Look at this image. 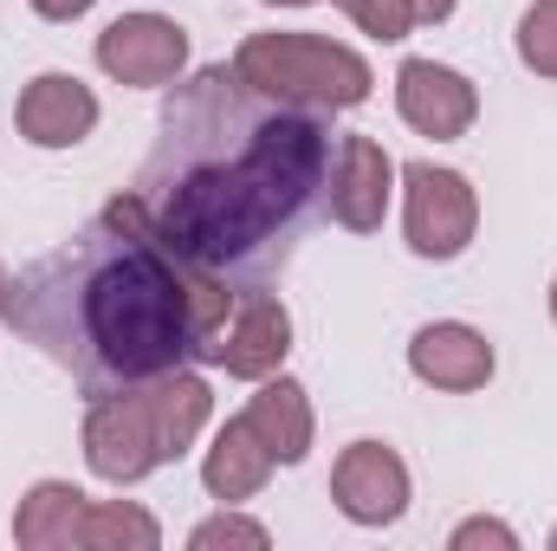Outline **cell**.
<instances>
[{
    "instance_id": "cell-2",
    "label": "cell",
    "mask_w": 557,
    "mask_h": 551,
    "mask_svg": "<svg viewBox=\"0 0 557 551\" xmlns=\"http://www.w3.org/2000/svg\"><path fill=\"white\" fill-rule=\"evenodd\" d=\"M234 298V285L182 267L156 241L137 195H117L98 221L13 279L7 331L72 370L85 396H111L195 357L208 364Z\"/></svg>"
},
{
    "instance_id": "cell-8",
    "label": "cell",
    "mask_w": 557,
    "mask_h": 551,
    "mask_svg": "<svg viewBox=\"0 0 557 551\" xmlns=\"http://www.w3.org/2000/svg\"><path fill=\"white\" fill-rule=\"evenodd\" d=\"M98 65L117 85H143V91L175 85L188 65V33L169 13H124L98 33Z\"/></svg>"
},
{
    "instance_id": "cell-3",
    "label": "cell",
    "mask_w": 557,
    "mask_h": 551,
    "mask_svg": "<svg viewBox=\"0 0 557 551\" xmlns=\"http://www.w3.org/2000/svg\"><path fill=\"white\" fill-rule=\"evenodd\" d=\"M208 415H214V396L188 364L149 377L137 390L91 396V409H85V461H91L98 480L137 487L143 474H156V467H169V461H182L195 448Z\"/></svg>"
},
{
    "instance_id": "cell-7",
    "label": "cell",
    "mask_w": 557,
    "mask_h": 551,
    "mask_svg": "<svg viewBox=\"0 0 557 551\" xmlns=\"http://www.w3.org/2000/svg\"><path fill=\"white\" fill-rule=\"evenodd\" d=\"M331 500L350 526H396L409 513V467L389 441H350L331 467Z\"/></svg>"
},
{
    "instance_id": "cell-21",
    "label": "cell",
    "mask_w": 557,
    "mask_h": 551,
    "mask_svg": "<svg viewBox=\"0 0 557 551\" xmlns=\"http://www.w3.org/2000/svg\"><path fill=\"white\" fill-rule=\"evenodd\" d=\"M91 7H98V0H33V13H39V20H59V26H65V20H85Z\"/></svg>"
},
{
    "instance_id": "cell-4",
    "label": "cell",
    "mask_w": 557,
    "mask_h": 551,
    "mask_svg": "<svg viewBox=\"0 0 557 551\" xmlns=\"http://www.w3.org/2000/svg\"><path fill=\"white\" fill-rule=\"evenodd\" d=\"M234 78L285 111H311V118L357 111L376 85L363 52L318 39V33H247L234 52Z\"/></svg>"
},
{
    "instance_id": "cell-15",
    "label": "cell",
    "mask_w": 557,
    "mask_h": 551,
    "mask_svg": "<svg viewBox=\"0 0 557 551\" xmlns=\"http://www.w3.org/2000/svg\"><path fill=\"white\" fill-rule=\"evenodd\" d=\"M78 519H85V493L72 480H39L13 513V539L26 551H65L78 546Z\"/></svg>"
},
{
    "instance_id": "cell-17",
    "label": "cell",
    "mask_w": 557,
    "mask_h": 551,
    "mask_svg": "<svg viewBox=\"0 0 557 551\" xmlns=\"http://www.w3.org/2000/svg\"><path fill=\"white\" fill-rule=\"evenodd\" d=\"M370 39H409L416 26H434V20H447L454 13V0H337Z\"/></svg>"
},
{
    "instance_id": "cell-13",
    "label": "cell",
    "mask_w": 557,
    "mask_h": 551,
    "mask_svg": "<svg viewBox=\"0 0 557 551\" xmlns=\"http://www.w3.org/2000/svg\"><path fill=\"white\" fill-rule=\"evenodd\" d=\"M273 448L253 434V421L247 415H234L221 434H214V448H208V461H201V487L221 500V506H240V500H253L267 480H273Z\"/></svg>"
},
{
    "instance_id": "cell-9",
    "label": "cell",
    "mask_w": 557,
    "mask_h": 551,
    "mask_svg": "<svg viewBox=\"0 0 557 551\" xmlns=\"http://www.w3.org/2000/svg\"><path fill=\"white\" fill-rule=\"evenodd\" d=\"M396 111H403L409 131H421V137H434V143H454V137L473 131L480 91H473V78L454 72V65L403 59V72H396Z\"/></svg>"
},
{
    "instance_id": "cell-5",
    "label": "cell",
    "mask_w": 557,
    "mask_h": 551,
    "mask_svg": "<svg viewBox=\"0 0 557 551\" xmlns=\"http://www.w3.org/2000/svg\"><path fill=\"white\" fill-rule=\"evenodd\" d=\"M403 234L421 260H460L480 234L473 182L441 162H409L403 169Z\"/></svg>"
},
{
    "instance_id": "cell-12",
    "label": "cell",
    "mask_w": 557,
    "mask_h": 551,
    "mask_svg": "<svg viewBox=\"0 0 557 551\" xmlns=\"http://www.w3.org/2000/svg\"><path fill=\"white\" fill-rule=\"evenodd\" d=\"M409 370H416L428 390H454V396H467V390H486V383H493V344H486L473 325L441 318V325H421L416 331V344H409Z\"/></svg>"
},
{
    "instance_id": "cell-23",
    "label": "cell",
    "mask_w": 557,
    "mask_h": 551,
    "mask_svg": "<svg viewBox=\"0 0 557 551\" xmlns=\"http://www.w3.org/2000/svg\"><path fill=\"white\" fill-rule=\"evenodd\" d=\"M267 7H311V0H267Z\"/></svg>"
},
{
    "instance_id": "cell-22",
    "label": "cell",
    "mask_w": 557,
    "mask_h": 551,
    "mask_svg": "<svg viewBox=\"0 0 557 551\" xmlns=\"http://www.w3.org/2000/svg\"><path fill=\"white\" fill-rule=\"evenodd\" d=\"M7 292H13V279H7V267H0V318H7Z\"/></svg>"
},
{
    "instance_id": "cell-10",
    "label": "cell",
    "mask_w": 557,
    "mask_h": 551,
    "mask_svg": "<svg viewBox=\"0 0 557 551\" xmlns=\"http://www.w3.org/2000/svg\"><path fill=\"white\" fill-rule=\"evenodd\" d=\"M389 182H396V162L376 137H337L331 149V195H324V215L350 234H376L383 215H389Z\"/></svg>"
},
{
    "instance_id": "cell-11",
    "label": "cell",
    "mask_w": 557,
    "mask_h": 551,
    "mask_svg": "<svg viewBox=\"0 0 557 551\" xmlns=\"http://www.w3.org/2000/svg\"><path fill=\"white\" fill-rule=\"evenodd\" d=\"M13 124L33 149H72L98 131V98L72 72H39L13 105Z\"/></svg>"
},
{
    "instance_id": "cell-20",
    "label": "cell",
    "mask_w": 557,
    "mask_h": 551,
    "mask_svg": "<svg viewBox=\"0 0 557 551\" xmlns=\"http://www.w3.org/2000/svg\"><path fill=\"white\" fill-rule=\"evenodd\" d=\"M454 551H473V546H499V551H512L519 546V532L512 526H499V519H467V526H454V539H447Z\"/></svg>"
},
{
    "instance_id": "cell-14",
    "label": "cell",
    "mask_w": 557,
    "mask_h": 551,
    "mask_svg": "<svg viewBox=\"0 0 557 551\" xmlns=\"http://www.w3.org/2000/svg\"><path fill=\"white\" fill-rule=\"evenodd\" d=\"M247 421H253V434L273 448L278 467H298L305 454H311V434H318V421H311V396H305V383H292V377H260V396L247 403Z\"/></svg>"
},
{
    "instance_id": "cell-24",
    "label": "cell",
    "mask_w": 557,
    "mask_h": 551,
    "mask_svg": "<svg viewBox=\"0 0 557 551\" xmlns=\"http://www.w3.org/2000/svg\"><path fill=\"white\" fill-rule=\"evenodd\" d=\"M552 318H557V279H552Z\"/></svg>"
},
{
    "instance_id": "cell-6",
    "label": "cell",
    "mask_w": 557,
    "mask_h": 551,
    "mask_svg": "<svg viewBox=\"0 0 557 551\" xmlns=\"http://www.w3.org/2000/svg\"><path fill=\"white\" fill-rule=\"evenodd\" d=\"M285 351H292V311L267 285H253V292L234 298L227 325L214 331L208 364L227 370V377H240V383H260V377H273L278 364H285Z\"/></svg>"
},
{
    "instance_id": "cell-19",
    "label": "cell",
    "mask_w": 557,
    "mask_h": 551,
    "mask_svg": "<svg viewBox=\"0 0 557 551\" xmlns=\"http://www.w3.org/2000/svg\"><path fill=\"white\" fill-rule=\"evenodd\" d=\"M188 546H195V551H214V546L267 551V526H253V519H240V513H221V519H201V526L188 532Z\"/></svg>"
},
{
    "instance_id": "cell-18",
    "label": "cell",
    "mask_w": 557,
    "mask_h": 551,
    "mask_svg": "<svg viewBox=\"0 0 557 551\" xmlns=\"http://www.w3.org/2000/svg\"><path fill=\"white\" fill-rule=\"evenodd\" d=\"M519 65L539 78H557V0H532L519 13Z\"/></svg>"
},
{
    "instance_id": "cell-25",
    "label": "cell",
    "mask_w": 557,
    "mask_h": 551,
    "mask_svg": "<svg viewBox=\"0 0 557 551\" xmlns=\"http://www.w3.org/2000/svg\"><path fill=\"white\" fill-rule=\"evenodd\" d=\"M552 551H557V532H552Z\"/></svg>"
},
{
    "instance_id": "cell-16",
    "label": "cell",
    "mask_w": 557,
    "mask_h": 551,
    "mask_svg": "<svg viewBox=\"0 0 557 551\" xmlns=\"http://www.w3.org/2000/svg\"><path fill=\"white\" fill-rule=\"evenodd\" d=\"M78 546L85 551H156L162 546V526L143 506H131V500H85Z\"/></svg>"
},
{
    "instance_id": "cell-1",
    "label": "cell",
    "mask_w": 557,
    "mask_h": 551,
    "mask_svg": "<svg viewBox=\"0 0 557 551\" xmlns=\"http://www.w3.org/2000/svg\"><path fill=\"white\" fill-rule=\"evenodd\" d=\"M331 149L324 118L247 91L234 65H208L162 98L137 208L182 267L253 292L324 215Z\"/></svg>"
}]
</instances>
